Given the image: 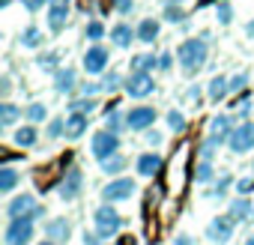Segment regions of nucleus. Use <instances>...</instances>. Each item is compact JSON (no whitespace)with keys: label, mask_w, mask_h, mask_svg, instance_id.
<instances>
[{"label":"nucleus","mask_w":254,"mask_h":245,"mask_svg":"<svg viewBox=\"0 0 254 245\" xmlns=\"http://www.w3.org/2000/svg\"><path fill=\"white\" fill-rule=\"evenodd\" d=\"M111 39H114V45H117V48H129V45L138 39V30H135V27H129V24H117V27L111 30Z\"/></svg>","instance_id":"16"},{"label":"nucleus","mask_w":254,"mask_h":245,"mask_svg":"<svg viewBox=\"0 0 254 245\" xmlns=\"http://www.w3.org/2000/svg\"><path fill=\"white\" fill-rule=\"evenodd\" d=\"M245 84H248V75H245V72H236V75L230 78V90H233V93H242Z\"/></svg>","instance_id":"41"},{"label":"nucleus","mask_w":254,"mask_h":245,"mask_svg":"<svg viewBox=\"0 0 254 245\" xmlns=\"http://www.w3.org/2000/svg\"><path fill=\"white\" fill-rule=\"evenodd\" d=\"M218 147H224V138H218V135H212V132H209V135H206V138L200 141V153H197V156H200V159H209V162H212V153H215Z\"/></svg>","instance_id":"24"},{"label":"nucleus","mask_w":254,"mask_h":245,"mask_svg":"<svg viewBox=\"0 0 254 245\" xmlns=\"http://www.w3.org/2000/svg\"><path fill=\"white\" fill-rule=\"evenodd\" d=\"M168 126H171L174 132H186V117H183L180 111H171V114H168Z\"/></svg>","instance_id":"39"},{"label":"nucleus","mask_w":254,"mask_h":245,"mask_svg":"<svg viewBox=\"0 0 254 245\" xmlns=\"http://www.w3.org/2000/svg\"><path fill=\"white\" fill-rule=\"evenodd\" d=\"M84 36H87L90 42H99V39L105 36V24H102V21H90V24L84 27Z\"/></svg>","instance_id":"34"},{"label":"nucleus","mask_w":254,"mask_h":245,"mask_svg":"<svg viewBox=\"0 0 254 245\" xmlns=\"http://www.w3.org/2000/svg\"><path fill=\"white\" fill-rule=\"evenodd\" d=\"M21 45H24V48H39V45H42V33H39L36 27H27V30L21 33Z\"/></svg>","instance_id":"31"},{"label":"nucleus","mask_w":254,"mask_h":245,"mask_svg":"<svg viewBox=\"0 0 254 245\" xmlns=\"http://www.w3.org/2000/svg\"><path fill=\"white\" fill-rule=\"evenodd\" d=\"M171 66H174V57H171V54H162V57H159V69H165V72H168Z\"/></svg>","instance_id":"49"},{"label":"nucleus","mask_w":254,"mask_h":245,"mask_svg":"<svg viewBox=\"0 0 254 245\" xmlns=\"http://www.w3.org/2000/svg\"><path fill=\"white\" fill-rule=\"evenodd\" d=\"M123 227V218L114 206H99L96 209V233L99 239H108V236H117Z\"/></svg>","instance_id":"3"},{"label":"nucleus","mask_w":254,"mask_h":245,"mask_svg":"<svg viewBox=\"0 0 254 245\" xmlns=\"http://www.w3.org/2000/svg\"><path fill=\"white\" fill-rule=\"evenodd\" d=\"M54 87H57V93H72V87H75V69H57L54 72Z\"/></svg>","instance_id":"20"},{"label":"nucleus","mask_w":254,"mask_h":245,"mask_svg":"<svg viewBox=\"0 0 254 245\" xmlns=\"http://www.w3.org/2000/svg\"><path fill=\"white\" fill-rule=\"evenodd\" d=\"M123 90L129 93V99H147L156 90V84H153V75L150 72H132L129 81L123 84Z\"/></svg>","instance_id":"5"},{"label":"nucleus","mask_w":254,"mask_h":245,"mask_svg":"<svg viewBox=\"0 0 254 245\" xmlns=\"http://www.w3.org/2000/svg\"><path fill=\"white\" fill-rule=\"evenodd\" d=\"M227 215H230L233 221H248V218H251V200H245V197L233 200L230 209H227Z\"/></svg>","instance_id":"23"},{"label":"nucleus","mask_w":254,"mask_h":245,"mask_svg":"<svg viewBox=\"0 0 254 245\" xmlns=\"http://www.w3.org/2000/svg\"><path fill=\"white\" fill-rule=\"evenodd\" d=\"M159 30H162L159 18H144V21L138 24V42H147V45H153V42L159 39Z\"/></svg>","instance_id":"17"},{"label":"nucleus","mask_w":254,"mask_h":245,"mask_svg":"<svg viewBox=\"0 0 254 245\" xmlns=\"http://www.w3.org/2000/svg\"><path fill=\"white\" fill-rule=\"evenodd\" d=\"M114 3H117V12L120 15H129L135 9V0H114Z\"/></svg>","instance_id":"43"},{"label":"nucleus","mask_w":254,"mask_h":245,"mask_svg":"<svg viewBox=\"0 0 254 245\" xmlns=\"http://www.w3.org/2000/svg\"><path fill=\"white\" fill-rule=\"evenodd\" d=\"M117 245H135V239H132V236H120V242H117Z\"/></svg>","instance_id":"52"},{"label":"nucleus","mask_w":254,"mask_h":245,"mask_svg":"<svg viewBox=\"0 0 254 245\" xmlns=\"http://www.w3.org/2000/svg\"><path fill=\"white\" fill-rule=\"evenodd\" d=\"M120 84H123V81H120V75H117V72H108V75L102 78V90H105V93H114Z\"/></svg>","instance_id":"40"},{"label":"nucleus","mask_w":254,"mask_h":245,"mask_svg":"<svg viewBox=\"0 0 254 245\" xmlns=\"http://www.w3.org/2000/svg\"><path fill=\"white\" fill-rule=\"evenodd\" d=\"M194 180H197L200 185H206V183L212 180V162H209V159H200V162H197V168H194Z\"/></svg>","instance_id":"30"},{"label":"nucleus","mask_w":254,"mask_h":245,"mask_svg":"<svg viewBox=\"0 0 254 245\" xmlns=\"http://www.w3.org/2000/svg\"><path fill=\"white\" fill-rule=\"evenodd\" d=\"M108 60H111L108 48L93 45V48H87V54H84V72H90V75H102L105 66H108Z\"/></svg>","instance_id":"11"},{"label":"nucleus","mask_w":254,"mask_h":245,"mask_svg":"<svg viewBox=\"0 0 254 245\" xmlns=\"http://www.w3.org/2000/svg\"><path fill=\"white\" fill-rule=\"evenodd\" d=\"M153 122H156V111L147 105H138L126 114V129H132V132H147Z\"/></svg>","instance_id":"8"},{"label":"nucleus","mask_w":254,"mask_h":245,"mask_svg":"<svg viewBox=\"0 0 254 245\" xmlns=\"http://www.w3.org/2000/svg\"><path fill=\"white\" fill-rule=\"evenodd\" d=\"M174 245H194V239H191L189 233H180V236L174 239Z\"/></svg>","instance_id":"50"},{"label":"nucleus","mask_w":254,"mask_h":245,"mask_svg":"<svg viewBox=\"0 0 254 245\" xmlns=\"http://www.w3.org/2000/svg\"><path fill=\"white\" fill-rule=\"evenodd\" d=\"M230 183H233V177H230V174H224V177H221V180H218V185H215V191H212V194H215V197H218V194H224V191H227V185H230Z\"/></svg>","instance_id":"45"},{"label":"nucleus","mask_w":254,"mask_h":245,"mask_svg":"<svg viewBox=\"0 0 254 245\" xmlns=\"http://www.w3.org/2000/svg\"><path fill=\"white\" fill-rule=\"evenodd\" d=\"M99 165H102V171H105V174H120V171L129 168V159L120 156V153H114V156H108V159H105V162H99Z\"/></svg>","instance_id":"25"},{"label":"nucleus","mask_w":254,"mask_h":245,"mask_svg":"<svg viewBox=\"0 0 254 245\" xmlns=\"http://www.w3.org/2000/svg\"><path fill=\"white\" fill-rule=\"evenodd\" d=\"M120 126H126V117L120 114V108H108V114H105V129L117 132Z\"/></svg>","instance_id":"28"},{"label":"nucleus","mask_w":254,"mask_h":245,"mask_svg":"<svg viewBox=\"0 0 254 245\" xmlns=\"http://www.w3.org/2000/svg\"><path fill=\"white\" fill-rule=\"evenodd\" d=\"M245 245H254V236H248V239H245Z\"/></svg>","instance_id":"54"},{"label":"nucleus","mask_w":254,"mask_h":245,"mask_svg":"<svg viewBox=\"0 0 254 245\" xmlns=\"http://www.w3.org/2000/svg\"><path fill=\"white\" fill-rule=\"evenodd\" d=\"M177 60L183 66V72H197L203 63H206V42L203 39H186L180 48H177Z\"/></svg>","instance_id":"1"},{"label":"nucleus","mask_w":254,"mask_h":245,"mask_svg":"<svg viewBox=\"0 0 254 245\" xmlns=\"http://www.w3.org/2000/svg\"><path fill=\"white\" fill-rule=\"evenodd\" d=\"M66 18H69V0H51V9H48V27L54 33H60L66 27Z\"/></svg>","instance_id":"13"},{"label":"nucleus","mask_w":254,"mask_h":245,"mask_svg":"<svg viewBox=\"0 0 254 245\" xmlns=\"http://www.w3.org/2000/svg\"><path fill=\"white\" fill-rule=\"evenodd\" d=\"M36 138H39V132H36V126H33V122H30V126H21V129L12 135L15 147H33V144H36Z\"/></svg>","instance_id":"22"},{"label":"nucleus","mask_w":254,"mask_h":245,"mask_svg":"<svg viewBox=\"0 0 254 245\" xmlns=\"http://www.w3.org/2000/svg\"><path fill=\"white\" fill-rule=\"evenodd\" d=\"M15 120H18V108L6 102L3 108H0V122H3V129H9V126H12V122H15Z\"/></svg>","instance_id":"33"},{"label":"nucleus","mask_w":254,"mask_h":245,"mask_svg":"<svg viewBox=\"0 0 254 245\" xmlns=\"http://www.w3.org/2000/svg\"><path fill=\"white\" fill-rule=\"evenodd\" d=\"M227 93H230V78H224V75H215V78L209 81V99H212V102H221Z\"/></svg>","instance_id":"21"},{"label":"nucleus","mask_w":254,"mask_h":245,"mask_svg":"<svg viewBox=\"0 0 254 245\" xmlns=\"http://www.w3.org/2000/svg\"><path fill=\"white\" fill-rule=\"evenodd\" d=\"M206 236L212 239V242H230V236H233V218L227 215H218V218H212L209 221V227H206Z\"/></svg>","instance_id":"12"},{"label":"nucleus","mask_w":254,"mask_h":245,"mask_svg":"<svg viewBox=\"0 0 254 245\" xmlns=\"http://www.w3.org/2000/svg\"><path fill=\"white\" fill-rule=\"evenodd\" d=\"M227 147L233 150V153H248V150H254V122H239V126L230 132V138H227Z\"/></svg>","instance_id":"4"},{"label":"nucleus","mask_w":254,"mask_h":245,"mask_svg":"<svg viewBox=\"0 0 254 245\" xmlns=\"http://www.w3.org/2000/svg\"><path fill=\"white\" fill-rule=\"evenodd\" d=\"M236 191H239V194H251V191H254V180H248V177H242V180L236 183Z\"/></svg>","instance_id":"44"},{"label":"nucleus","mask_w":254,"mask_h":245,"mask_svg":"<svg viewBox=\"0 0 254 245\" xmlns=\"http://www.w3.org/2000/svg\"><path fill=\"white\" fill-rule=\"evenodd\" d=\"M39 69H45V72H57V63H60V54L57 51H48V54H39Z\"/></svg>","instance_id":"32"},{"label":"nucleus","mask_w":254,"mask_h":245,"mask_svg":"<svg viewBox=\"0 0 254 245\" xmlns=\"http://www.w3.org/2000/svg\"><path fill=\"white\" fill-rule=\"evenodd\" d=\"M69 111H78V114H90V111H96V99H93V96H81V99H72V102H69Z\"/></svg>","instance_id":"29"},{"label":"nucleus","mask_w":254,"mask_h":245,"mask_svg":"<svg viewBox=\"0 0 254 245\" xmlns=\"http://www.w3.org/2000/svg\"><path fill=\"white\" fill-rule=\"evenodd\" d=\"M6 212H9V218H36V215H42V206H36L33 194H18L15 200H9Z\"/></svg>","instance_id":"9"},{"label":"nucleus","mask_w":254,"mask_h":245,"mask_svg":"<svg viewBox=\"0 0 254 245\" xmlns=\"http://www.w3.org/2000/svg\"><path fill=\"white\" fill-rule=\"evenodd\" d=\"M45 236L54 239V242H66V239L72 236V230H69V218H51V221L45 224Z\"/></svg>","instance_id":"14"},{"label":"nucleus","mask_w":254,"mask_h":245,"mask_svg":"<svg viewBox=\"0 0 254 245\" xmlns=\"http://www.w3.org/2000/svg\"><path fill=\"white\" fill-rule=\"evenodd\" d=\"M81 93L84 96H96V93H105V90H102V84H81Z\"/></svg>","instance_id":"46"},{"label":"nucleus","mask_w":254,"mask_h":245,"mask_svg":"<svg viewBox=\"0 0 254 245\" xmlns=\"http://www.w3.org/2000/svg\"><path fill=\"white\" fill-rule=\"evenodd\" d=\"M251 108H254L251 96H242V99L236 102V114H239V117H248V114H251Z\"/></svg>","instance_id":"42"},{"label":"nucleus","mask_w":254,"mask_h":245,"mask_svg":"<svg viewBox=\"0 0 254 245\" xmlns=\"http://www.w3.org/2000/svg\"><path fill=\"white\" fill-rule=\"evenodd\" d=\"M183 18H186V12H183L180 3H168V6H165V21L177 24V21H183Z\"/></svg>","instance_id":"35"},{"label":"nucleus","mask_w":254,"mask_h":245,"mask_svg":"<svg viewBox=\"0 0 254 245\" xmlns=\"http://www.w3.org/2000/svg\"><path fill=\"white\" fill-rule=\"evenodd\" d=\"M66 135V120L57 117V120H48V138H60Z\"/></svg>","instance_id":"37"},{"label":"nucleus","mask_w":254,"mask_h":245,"mask_svg":"<svg viewBox=\"0 0 254 245\" xmlns=\"http://www.w3.org/2000/svg\"><path fill=\"white\" fill-rule=\"evenodd\" d=\"M162 171V156L159 153H144L138 156V174L141 177H156Z\"/></svg>","instance_id":"15"},{"label":"nucleus","mask_w":254,"mask_h":245,"mask_svg":"<svg viewBox=\"0 0 254 245\" xmlns=\"http://www.w3.org/2000/svg\"><path fill=\"white\" fill-rule=\"evenodd\" d=\"M87 132V114H78V111H72L69 114V120H66V138H81Z\"/></svg>","instance_id":"19"},{"label":"nucleus","mask_w":254,"mask_h":245,"mask_svg":"<svg viewBox=\"0 0 254 245\" xmlns=\"http://www.w3.org/2000/svg\"><path fill=\"white\" fill-rule=\"evenodd\" d=\"M42 6H45V0H24V9H30V12H36Z\"/></svg>","instance_id":"48"},{"label":"nucleus","mask_w":254,"mask_h":245,"mask_svg":"<svg viewBox=\"0 0 254 245\" xmlns=\"http://www.w3.org/2000/svg\"><path fill=\"white\" fill-rule=\"evenodd\" d=\"M39 245H60V242H54V239H45V242H39Z\"/></svg>","instance_id":"53"},{"label":"nucleus","mask_w":254,"mask_h":245,"mask_svg":"<svg viewBox=\"0 0 254 245\" xmlns=\"http://www.w3.org/2000/svg\"><path fill=\"white\" fill-rule=\"evenodd\" d=\"M245 36H248V39H254V18L245 24Z\"/></svg>","instance_id":"51"},{"label":"nucleus","mask_w":254,"mask_h":245,"mask_svg":"<svg viewBox=\"0 0 254 245\" xmlns=\"http://www.w3.org/2000/svg\"><path fill=\"white\" fill-rule=\"evenodd\" d=\"M45 117H48V111H45V105H39V102H36V105H30V108H27V120L33 122V126H36V122H42Z\"/></svg>","instance_id":"36"},{"label":"nucleus","mask_w":254,"mask_h":245,"mask_svg":"<svg viewBox=\"0 0 254 245\" xmlns=\"http://www.w3.org/2000/svg\"><path fill=\"white\" fill-rule=\"evenodd\" d=\"M156 66H159V57H153V54H138L132 60V72H153Z\"/></svg>","instance_id":"26"},{"label":"nucleus","mask_w":254,"mask_h":245,"mask_svg":"<svg viewBox=\"0 0 254 245\" xmlns=\"http://www.w3.org/2000/svg\"><path fill=\"white\" fill-rule=\"evenodd\" d=\"M236 126H233V117L230 114H218V117H212V122H209V132L212 135H218V138H230V132H233Z\"/></svg>","instance_id":"18"},{"label":"nucleus","mask_w":254,"mask_h":245,"mask_svg":"<svg viewBox=\"0 0 254 245\" xmlns=\"http://www.w3.org/2000/svg\"><path fill=\"white\" fill-rule=\"evenodd\" d=\"M93 156L99 159V162H105L108 156H114L117 150H120V138H117V132H111V129H102L99 135H93Z\"/></svg>","instance_id":"7"},{"label":"nucleus","mask_w":254,"mask_h":245,"mask_svg":"<svg viewBox=\"0 0 254 245\" xmlns=\"http://www.w3.org/2000/svg\"><path fill=\"white\" fill-rule=\"evenodd\" d=\"M15 185H18V171L3 168V171H0V191L9 194V188H15Z\"/></svg>","instance_id":"27"},{"label":"nucleus","mask_w":254,"mask_h":245,"mask_svg":"<svg viewBox=\"0 0 254 245\" xmlns=\"http://www.w3.org/2000/svg\"><path fill=\"white\" fill-rule=\"evenodd\" d=\"M171 3H186V0H171Z\"/></svg>","instance_id":"55"},{"label":"nucleus","mask_w":254,"mask_h":245,"mask_svg":"<svg viewBox=\"0 0 254 245\" xmlns=\"http://www.w3.org/2000/svg\"><path fill=\"white\" fill-rule=\"evenodd\" d=\"M132 194H135V180H129V177H117L114 183H108V185L102 188V200H105V203L129 200Z\"/></svg>","instance_id":"6"},{"label":"nucleus","mask_w":254,"mask_h":245,"mask_svg":"<svg viewBox=\"0 0 254 245\" xmlns=\"http://www.w3.org/2000/svg\"><path fill=\"white\" fill-rule=\"evenodd\" d=\"M33 218H9L6 224V233H3V242L6 245H30L33 242Z\"/></svg>","instance_id":"2"},{"label":"nucleus","mask_w":254,"mask_h":245,"mask_svg":"<svg viewBox=\"0 0 254 245\" xmlns=\"http://www.w3.org/2000/svg\"><path fill=\"white\" fill-rule=\"evenodd\" d=\"M144 138H147V144H150V147H159V144H162V135H159L156 129H147V135H144Z\"/></svg>","instance_id":"47"},{"label":"nucleus","mask_w":254,"mask_h":245,"mask_svg":"<svg viewBox=\"0 0 254 245\" xmlns=\"http://www.w3.org/2000/svg\"><path fill=\"white\" fill-rule=\"evenodd\" d=\"M215 18H218V24H230L233 21V6L230 3H218L215 6Z\"/></svg>","instance_id":"38"},{"label":"nucleus","mask_w":254,"mask_h":245,"mask_svg":"<svg viewBox=\"0 0 254 245\" xmlns=\"http://www.w3.org/2000/svg\"><path fill=\"white\" fill-rule=\"evenodd\" d=\"M81 185H84V174H81V168H69L66 177H63L60 185H57V194H60L63 200H75V197L81 194Z\"/></svg>","instance_id":"10"}]
</instances>
